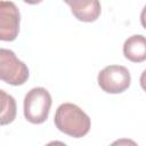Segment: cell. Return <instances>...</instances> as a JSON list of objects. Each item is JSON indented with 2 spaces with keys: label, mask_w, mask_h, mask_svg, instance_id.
<instances>
[{
  "label": "cell",
  "mask_w": 146,
  "mask_h": 146,
  "mask_svg": "<svg viewBox=\"0 0 146 146\" xmlns=\"http://www.w3.org/2000/svg\"><path fill=\"white\" fill-rule=\"evenodd\" d=\"M54 122L56 128L74 138L86 136L90 130V117L75 104L64 103L58 106Z\"/></svg>",
  "instance_id": "1"
},
{
  "label": "cell",
  "mask_w": 146,
  "mask_h": 146,
  "mask_svg": "<svg viewBox=\"0 0 146 146\" xmlns=\"http://www.w3.org/2000/svg\"><path fill=\"white\" fill-rule=\"evenodd\" d=\"M51 107V96L46 88H32L24 97V116L34 124L43 123Z\"/></svg>",
  "instance_id": "2"
},
{
  "label": "cell",
  "mask_w": 146,
  "mask_h": 146,
  "mask_svg": "<svg viewBox=\"0 0 146 146\" xmlns=\"http://www.w3.org/2000/svg\"><path fill=\"white\" fill-rule=\"evenodd\" d=\"M0 79L11 86H21L29 79L27 66L19 60L14 51L0 49Z\"/></svg>",
  "instance_id": "3"
},
{
  "label": "cell",
  "mask_w": 146,
  "mask_h": 146,
  "mask_svg": "<svg viewBox=\"0 0 146 146\" xmlns=\"http://www.w3.org/2000/svg\"><path fill=\"white\" fill-rule=\"evenodd\" d=\"M99 87L108 94H120L129 88L131 82L130 72L122 65H110L98 73Z\"/></svg>",
  "instance_id": "4"
},
{
  "label": "cell",
  "mask_w": 146,
  "mask_h": 146,
  "mask_svg": "<svg viewBox=\"0 0 146 146\" xmlns=\"http://www.w3.org/2000/svg\"><path fill=\"white\" fill-rule=\"evenodd\" d=\"M21 15L13 1H0V39L13 41L19 31Z\"/></svg>",
  "instance_id": "5"
},
{
  "label": "cell",
  "mask_w": 146,
  "mask_h": 146,
  "mask_svg": "<svg viewBox=\"0 0 146 146\" xmlns=\"http://www.w3.org/2000/svg\"><path fill=\"white\" fill-rule=\"evenodd\" d=\"M72 14L82 22H94L100 15V3L98 0H67Z\"/></svg>",
  "instance_id": "6"
},
{
  "label": "cell",
  "mask_w": 146,
  "mask_h": 146,
  "mask_svg": "<svg viewBox=\"0 0 146 146\" xmlns=\"http://www.w3.org/2000/svg\"><path fill=\"white\" fill-rule=\"evenodd\" d=\"M123 54L125 58L133 63L146 60V36L135 34L129 36L123 44Z\"/></svg>",
  "instance_id": "7"
},
{
  "label": "cell",
  "mask_w": 146,
  "mask_h": 146,
  "mask_svg": "<svg viewBox=\"0 0 146 146\" xmlns=\"http://www.w3.org/2000/svg\"><path fill=\"white\" fill-rule=\"evenodd\" d=\"M1 97V124H7L14 121L16 116V102L13 96L5 92V90H0Z\"/></svg>",
  "instance_id": "8"
},
{
  "label": "cell",
  "mask_w": 146,
  "mask_h": 146,
  "mask_svg": "<svg viewBox=\"0 0 146 146\" xmlns=\"http://www.w3.org/2000/svg\"><path fill=\"white\" fill-rule=\"evenodd\" d=\"M110 146H138V144L129 138H120L115 141H113Z\"/></svg>",
  "instance_id": "9"
},
{
  "label": "cell",
  "mask_w": 146,
  "mask_h": 146,
  "mask_svg": "<svg viewBox=\"0 0 146 146\" xmlns=\"http://www.w3.org/2000/svg\"><path fill=\"white\" fill-rule=\"evenodd\" d=\"M140 22H141V25L146 29V6L143 8L141 10V14H140Z\"/></svg>",
  "instance_id": "10"
},
{
  "label": "cell",
  "mask_w": 146,
  "mask_h": 146,
  "mask_svg": "<svg viewBox=\"0 0 146 146\" xmlns=\"http://www.w3.org/2000/svg\"><path fill=\"white\" fill-rule=\"evenodd\" d=\"M140 86H141V88L146 91V70L143 71L141 75H140Z\"/></svg>",
  "instance_id": "11"
},
{
  "label": "cell",
  "mask_w": 146,
  "mask_h": 146,
  "mask_svg": "<svg viewBox=\"0 0 146 146\" xmlns=\"http://www.w3.org/2000/svg\"><path fill=\"white\" fill-rule=\"evenodd\" d=\"M46 146H67V145L64 144L63 141H59V140H52V141L48 143Z\"/></svg>",
  "instance_id": "12"
}]
</instances>
